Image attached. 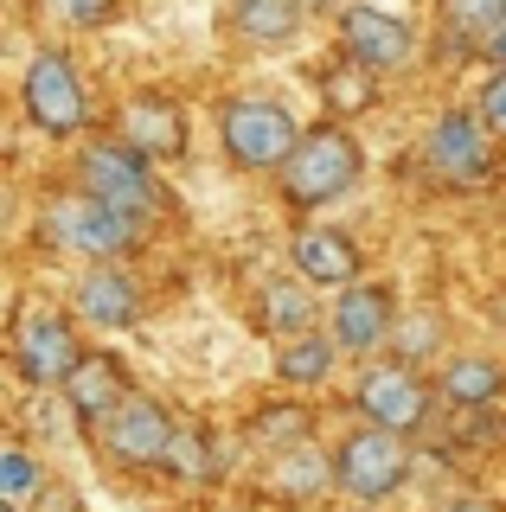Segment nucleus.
Returning a JSON list of instances; mask_svg holds the SVG:
<instances>
[{"mask_svg": "<svg viewBox=\"0 0 506 512\" xmlns=\"http://www.w3.org/2000/svg\"><path fill=\"white\" fill-rule=\"evenodd\" d=\"M218 135H225V154L250 173H282L302 148V128L282 103L270 96H231L225 116H218Z\"/></svg>", "mask_w": 506, "mask_h": 512, "instance_id": "nucleus-1", "label": "nucleus"}, {"mask_svg": "<svg viewBox=\"0 0 506 512\" xmlns=\"http://www.w3.org/2000/svg\"><path fill=\"white\" fill-rule=\"evenodd\" d=\"M359 173H366V154H359V141L346 128H308L295 160L282 167V199L308 212V205H327L340 192H353Z\"/></svg>", "mask_w": 506, "mask_h": 512, "instance_id": "nucleus-2", "label": "nucleus"}, {"mask_svg": "<svg viewBox=\"0 0 506 512\" xmlns=\"http://www.w3.org/2000/svg\"><path fill=\"white\" fill-rule=\"evenodd\" d=\"M77 180H84L90 199L116 205L122 218H154L161 212V186H154V167L141 160L135 148H122V141H97V148H84L77 160Z\"/></svg>", "mask_w": 506, "mask_h": 512, "instance_id": "nucleus-3", "label": "nucleus"}, {"mask_svg": "<svg viewBox=\"0 0 506 512\" xmlns=\"http://www.w3.org/2000/svg\"><path fill=\"white\" fill-rule=\"evenodd\" d=\"M410 480V448L404 436H391V429H353L340 448H334V487L353 493V500H391Z\"/></svg>", "mask_w": 506, "mask_h": 512, "instance_id": "nucleus-4", "label": "nucleus"}, {"mask_svg": "<svg viewBox=\"0 0 506 512\" xmlns=\"http://www.w3.org/2000/svg\"><path fill=\"white\" fill-rule=\"evenodd\" d=\"M45 237H52L58 250H71V256H97V263H109V256L135 250L141 224L122 218L116 205L90 199V192H71V199H58L52 212H45Z\"/></svg>", "mask_w": 506, "mask_h": 512, "instance_id": "nucleus-5", "label": "nucleus"}, {"mask_svg": "<svg viewBox=\"0 0 506 512\" xmlns=\"http://www.w3.org/2000/svg\"><path fill=\"white\" fill-rule=\"evenodd\" d=\"M20 103H26V122L45 128V135H77L90 122V103H84V84H77L71 58L65 52H39L20 77Z\"/></svg>", "mask_w": 506, "mask_h": 512, "instance_id": "nucleus-6", "label": "nucleus"}, {"mask_svg": "<svg viewBox=\"0 0 506 512\" xmlns=\"http://www.w3.org/2000/svg\"><path fill=\"white\" fill-rule=\"evenodd\" d=\"M77 359H84V346H77V327L65 314L26 308L13 320V372L26 384H65L77 372Z\"/></svg>", "mask_w": 506, "mask_h": 512, "instance_id": "nucleus-7", "label": "nucleus"}, {"mask_svg": "<svg viewBox=\"0 0 506 512\" xmlns=\"http://www.w3.org/2000/svg\"><path fill=\"white\" fill-rule=\"evenodd\" d=\"M423 160L436 167V180L474 186L494 167V128L481 122V109H449V116H436L430 141H423Z\"/></svg>", "mask_w": 506, "mask_h": 512, "instance_id": "nucleus-8", "label": "nucleus"}, {"mask_svg": "<svg viewBox=\"0 0 506 512\" xmlns=\"http://www.w3.org/2000/svg\"><path fill=\"white\" fill-rule=\"evenodd\" d=\"M353 410L366 416L372 429H391V436H410V429L430 423V384H423L410 365H372L353 391Z\"/></svg>", "mask_w": 506, "mask_h": 512, "instance_id": "nucleus-9", "label": "nucleus"}, {"mask_svg": "<svg viewBox=\"0 0 506 512\" xmlns=\"http://www.w3.org/2000/svg\"><path fill=\"white\" fill-rule=\"evenodd\" d=\"M173 436H180V423H173L167 404H154V397H129V404L103 423V448L122 468H167Z\"/></svg>", "mask_w": 506, "mask_h": 512, "instance_id": "nucleus-10", "label": "nucleus"}, {"mask_svg": "<svg viewBox=\"0 0 506 512\" xmlns=\"http://www.w3.org/2000/svg\"><path fill=\"white\" fill-rule=\"evenodd\" d=\"M116 135L122 148H135L141 160H180L186 154V116L173 96H129V103L116 109Z\"/></svg>", "mask_w": 506, "mask_h": 512, "instance_id": "nucleus-11", "label": "nucleus"}, {"mask_svg": "<svg viewBox=\"0 0 506 512\" xmlns=\"http://www.w3.org/2000/svg\"><path fill=\"white\" fill-rule=\"evenodd\" d=\"M340 45L353 64H366V71H398V64H410V52H417V39H410L404 20H391V13L378 7H346L340 20Z\"/></svg>", "mask_w": 506, "mask_h": 512, "instance_id": "nucleus-12", "label": "nucleus"}, {"mask_svg": "<svg viewBox=\"0 0 506 512\" xmlns=\"http://www.w3.org/2000/svg\"><path fill=\"white\" fill-rule=\"evenodd\" d=\"M65 404L77 410V423H109V416L129 404V372L109 352H84L77 372L65 378Z\"/></svg>", "mask_w": 506, "mask_h": 512, "instance_id": "nucleus-13", "label": "nucleus"}, {"mask_svg": "<svg viewBox=\"0 0 506 512\" xmlns=\"http://www.w3.org/2000/svg\"><path fill=\"white\" fill-rule=\"evenodd\" d=\"M295 276H302L308 288H353L359 276V244L346 231H321V224H308V231H295Z\"/></svg>", "mask_w": 506, "mask_h": 512, "instance_id": "nucleus-14", "label": "nucleus"}, {"mask_svg": "<svg viewBox=\"0 0 506 512\" xmlns=\"http://www.w3.org/2000/svg\"><path fill=\"white\" fill-rule=\"evenodd\" d=\"M334 346L340 352H372V346H385V333H391V295L378 282H359V288H340V301H334Z\"/></svg>", "mask_w": 506, "mask_h": 512, "instance_id": "nucleus-15", "label": "nucleus"}, {"mask_svg": "<svg viewBox=\"0 0 506 512\" xmlns=\"http://www.w3.org/2000/svg\"><path fill=\"white\" fill-rule=\"evenodd\" d=\"M77 314H84L90 327H103V333H122V327L141 320V288L122 276L116 263H97V269H84V282H77Z\"/></svg>", "mask_w": 506, "mask_h": 512, "instance_id": "nucleus-16", "label": "nucleus"}, {"mask_svg": "<svg viewBox=\"0 0 506 512\" xmlns=\"http://www.w3.org/2000/svg\"><path fill=\"white\" fill-rule=\"evenodd\" d=\"M231 32L250 45H289L302 32V0H231Z\"/></svg>", "mask_w": 506, "mask_h": 512, "instance_id": "nucleus-17", "label": "nucleus"}, {"mask_svg": "<svg viewBox=\"0 0 506 512\" xmlns=\"http://www.w3.org/2000/svg\"><path fill=\"white\" fill-rule=\"evenodd\" d=\"M263 487L276 500H314L321 487H334V461L314 455V448H282L270 468H263Z\"/></svg>", "mask_w": 506, "mask_h": 512, "instance_id": "nucleus-18", "label": "nucleus"}, {"mask_svg": "<svg viewBox=\"0 0 506 512\" xmlns=\"http://www.w3.org/2000/svg\"><path fill=\"white\" fill-rule=\"evenodd\" d=\"M500 391H506V372L487 359V352H462V359L442 365V397H449V404H462V410L494 404Z\"/></svg>", "mask_w": 506, "mask_h": 512, "instance_id": "nucleus-19", "label": "nucleus"}, {"mask_svg": "<svg viewBox=\"0 0 506 512\" xmlns=\"http://www.w3.org/2000/svg\"><path fill=\"white\" fill-rule=\"evenodd\" d=\"M263 327H270L282 346H289V340H308V333H314V295H308L302 276L263 288Z\"/></svg>", "mask_w": 506, "mask_h": 512, "instance_id": "nucleus-20", "label": "nucleus"}, {"mask_svg": "<svg viewBox=\"0 0 506 512\" xmlns=\"http://www.w3.org/2000/svg\"><path fill=\"white\" fill-rule=\"evenodd\" d=\"M334 333H308V340H289L282 346V359H276V372L289 378V384H321L327 372H334Z\"/></svg>", "mask_w": 506, "mask_h": 512, "instance_id": "nucleus-21", "label": "nucleus"}, {"mask_svg": "<svg viewBox=\"0 0 506 512\" xmlns=\"http://www.w3.org/2000/svg\"><path fill=\"white\" fill-rule=\"evenodd\" d=\"M321 96H327V109H340V116L372 109V71H366V64H353V58H340L334 71L321 77Z\"/></svg>", "mask_w": 506, "mask_h": 512, "instance_id": "nucleus-22", "label": "nucleus"}, {"mask_svg": "<svg viewBox=\"0 0 506 512\" xmlns=\"http://www.w3.org/2000/svg\"><path fill=\"white\" fill-rule=\"evenodd\" d=\"M442 13L462 39H481V45L506 26V0H442Z\"/></svg>", "mask_w": 506, "mask_h": 512, "instance_id": "nucleus-23", "label": "nucleus"}, {"mask_svg": "<svg viewBox=\"0 0 506 512\" xmlns=\"http://www.w3.org/2000/svg\"><path fill=\"white\" fill-rule=\"evenodd\" d=\"M167 474H180V480H205L212 474V442L199 436V429H180L167 448Z\"/></svg>", "mask_w": 506, "mask_h": 512, "instance_id": "nucleus-24", "label": "nucleus"}, {"mask_svg": "<svg viewBox=\"0 0 506 512\" xmlns=\"http://www.w3.org/2000/svg\"><path fill=\"white\" fill-rule=\"evenodd\" d=\"M0 493H7V506H26L39 493V461L26 455V448H7V455H0Z\"/></svg>", "mask_w": 506, "mask_h": 512, "instance_id": "nucleus-25", "label": "nucleus"}, {"mask_svg": "<svg viewBox=\"0 0 506 512\" xmlns=\"http://www.w3.org/2000/svg\"><path fill=\"white\" fill-rule=\"evenodd\" d=\"M45 13H52L58 26H77V32H97L116 20V0H39Z\"/></svg>", "mask_w": 506, "mask_h": 512, "instance_id": "nucleus-26", "label": "nucleus"}, {"mask_svg": "<svg viewBox=\"0 0 506 512\" xmlns=\"http://www.w3.org/2000/svg\"><path fill=\"white\" fill-rule=\"evenodd\" d=\"M481 122L494 128V135H506V71L487 77V90H481Z\"/></svg>", "mask_w": 506, "mask_h": 512, "instance_id": "nucleus-27", "label": "nucleus"}, {"mask_svg": "<svg viewBox=\"0 0 506 512\" xmlns=\"http://www.w3.org/2000/svg\"><path fill=\"white\" fill-rule=\"evenodd\" d=\"M481 52H487V64H494V71H506V26H500V32H494V39H487V45H481Z\"/></svg>", "mask_w": 506, "mask_h": 512, "instance_id": "nucleus-28", "label": "nucleus"}, {"mask_svg": "<svg viewBox=\"0 0 506 512\" xmlns=\"http://www.w3.org/2000/svg\"><path fill=\"white\" fill-rule=\"evenodd\" d=\"M436 512H500V506H487V500H449V506H436Z\"/></svg>", "mask_w": 506, "mask_h": 512, "instance_id": "nucleus-29", "label": "nucleus"}, {"mask_svg": "<svg viewBox=\"0 0 506 512\" xmlns=\"http://www.w3.org/2000/svg\"><path fill=\"white\" fill-rule=\"evenodd\" d=\"M494 320L506 327V282H500V295H494Z\"/></svg>", "mask_w": 506, "mask_h": 512, "instance_id": "nucleus-30", "label": "nucleus"}, {"mask_svg": "<svg viewBox=\"0 0 506 512\" xmlns=\"http://www.w3.org/2000/svg\"><path fill=\"white\" fill-rule=\"evenodd\" d=\"M327 7H340V0H302V13H327Z\"/></svg>", "mask_w": 506, "mask_h": 512, "instance_id": "nucleus-31", "label": "nucleus"}]
</instances>
